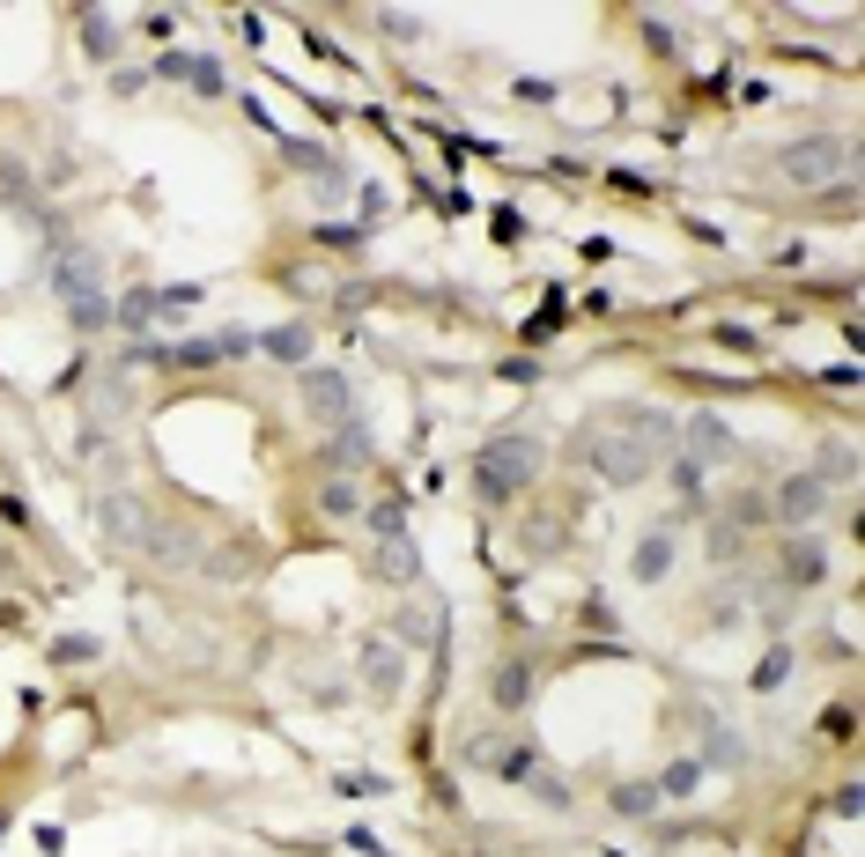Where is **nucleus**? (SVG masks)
I'll return each mask as SVG.
<instances>
[{
  "label": "nucleus",
  "instance_id": "20",
  "mask_svg": "<svg viewBox=\"0 0 865 857\" xmlns=\"http://www.w3.org/2000/svg\"><path fill=\"white\" fill-rule=\"evenodd\" d=\"M82 45L97 52V60H119V45H126V37H119V15H82Z\"/></svg>",
  "mask_w": 865,
  "mask_h": 857
},
{
  "label": "nucleus",
  "instance_id": "31",
  "mask_svg": "<svg viewBox=\"0 0 865 857\" xmlns=\"http://www.w3.org/2000/svg\"><path fill=\"white\" fill-rule=\"evenodd\" d=\"M740 739H732V732H718V739H710V769H740Z\"/></svg>",
  "mask_w": 865,
  "mask_h": 857
},
{
  "label": "nucleus",
  "instance_id": "8",
  "mask_svg": "<svg viewBox=\"0 0 865 857\" xmlns=\"http://www.w3.org/2000/svg\"><path fill=\"white\" fill-rule=\"evenodd\" d=\"M688 451H695V466H725V459H740V436H732V422H725V414H688Z\"/></svg>",
  "mask_w": 865,
  "mask_h": 857
},
{
  "label": "nucleus",
  "instance_id": "17",
  "mask_svg": "<svg viewBox=\"0 0 865 857\" xmlns=\"http://www.w3.org/2000/svg\"><path fill=\"white\" fill-rule=\"evenodd\" d=\"M488 695H496V710H525V702H533V665H496V688H488Z\"/></svg>",
  "mask_w": 865,
  "mask_h": 857
},
{
  "label": "nucleus",
  "instance_id": "5",
  "mask_svg": "<svg viewBox=\"0 0 865 857\" xmlns=\"http://www.w3.org/2000/svg\"><path fill=\"white\" fill-rule=\"evenodd\" d=\"M97 532H104L111 547H134V555H141L148 532H156V510H148L134 488H104L97 495Z\"/></svg>",
  "mask_w": 865,
  "mask_h": 857
},
{
  "label": "nucleus",
  "instance_id": "11",
  "mask_svg": "<svg viewBox=\"0 0 865 857\" xmlns=\"http://www.w3.org/2000/svg\"><path fill=\"white\" fill-rule=\"evenodd\" d=\"M363 680H370V695H400L407 688V651L400 643H363Z\"/></svg>",
  "mask_w": 865,
  "mask_h": 857
},
{
  "label": "nucleus",
  "instance_id": "34",
  "mask_svg": "<svg viewBox=\"0 0 865 857\" xmlns=\"http://www.w3.org/2000/svg\"><path fill=\"white\" fill-rule=\"evenodd\" d=\"M378 23L400 37V45H415V37H422V15H400V8H392V15H378Z\"/></svg>",
  "mask_w": 865,
  "mask_h": 857
},
{
  "label": "nucleus",
  "instance_id": "12",
  "mask_svg": "<svg viewBox=\"0 0 865 857\" xmlns=\"http://www.w3.org/2000/svg\"><path fill=\"white\" fill-rule=\"evenodd\" d=\"M821 577H829V547L814 532H792L784 540V584H821Z\"/></svg>",
  "mask_w": 865,
  "mask_h": 857
},
{
  "label": "nucleus",
  "instance_id": "7",
  "mask_svg": "<svg viewBox=\"0 0 865 857\" xmlns=\"http://www.w3.org/2000/svg\"><path fill=\"white\" fill-rule=\"evenodd\" d=\"M304 407L318 414V422L341 429V422H355V385L341 370H304Z\"/></svg>",
  "mask_w": 865,
  "mask_h": 857
},
{
  "label": "nucleus",
  "instance_id": "18",
  "mask_svg": "<svg viewBox=\"0 0 865 857\" xmlns=\"http://www.w3.org/2000/svg\"><path fill=\"white\" fill-rule=\"evenodd\" d=\"M378 569H385L392 584H415V577H422V547H415V540H407V532H400V540H385Z\"/></svg>",
  "mask_w": 865,
  "mask_h": 857
},
{
  "label": "nucleus",
  "instance_id": "19",
  "mask_svg": "<svg viewBox=\"0 0 865 857\" xmlns=\"http://www.w3.org/2000/svg\"><path fill=\"white\" fill-rule=\"evenodd\" d=\"M318 510H326V518H363V488H355L348 473H333V481L318 488Z\"/></svg>",
  "mask_w": 865,
  "mask_h": 857
},
{
  "label": "nucleus",
  "instance_id": "25",
  "mask_svg": "<svg viewBox=\"0 0 865 857\" xmlns=\"http://www.w3.org/2000/svg\"><path fill=\"white\" fill-rule=\"evenodd\" d=\"M104 651V636H52V665H89Z\"/></svg>",
  "mask_w": 865,
  "mask_h": 857
},
{
  "label": "nucleus",
  "instance_id": "22",
  "mask_svg": "<svg viewBox=\"0 0 865 857\" xmlns=\"http://www.w3.org/2000/svg\"><path fill=\"white\" fill-rule=\"evenodd\" d=\"M363 518H370L378 540H400V532H407V503H400V495H392V503H363Z\"/></svg>",
  "mask_w": 865,
  "mask_h": 857
},
{
  "label": "nucleus",
  "instance_id": "21",
  "mask_svg": "<svg viewBox=\"0 0 865 857\" xmlns=\"http://www.w3.org/2000/svg\"><path fill=\"white\" fill-rule=\"evenodd\" d=\"M784 680H792V643H769L762 665H755V695H777Z\"/></svg>",
  "mask_w": 865,
  "mask_h": 857
},
{
  "label": "nucleus",
  "instance_id": "38",
  "mask_svg": "<svg viewBox=\"0 0 865 857\" xmlns=\"http://www.w3.org/2000/svg\"><path fill=\"white\" fill-rule=\"evenodd\" d=\"M511 97H525V104H555V82H518Z\"/></svg>",
  "mask_w": 865,
  "mask_h": 857
},
{
  "label": "nucleus",
  "instance_id": "28",
  "mask_svg": "<svg viewBox=\"0 0 865 857\" xmlns=\"http://www.w3.org/2000/svg\"><path fill=\"white\" fill-rule=\"evenodd\" d=\"M851 473H858V451L851 444H829V459H821L814 481H851Z\"/></svg>",
  "mask_w": 865,
  "mask_h": 857
},
{
  "label": "nucleus",
  "instance_id": "30",
  "mask_svg": "<svg viewBox=\"0 0 865 857\" xmlns=\"http://www.w3.org/2000/svg\"><path fill=\"white\" fill-rule=\"evenodd\" d=\"M193 89H200V97H230V82H222L215 60H193Z\"/></svg>",
  "mask_w": 865,
  "mask_h": 857
},
{
  "label": "nucleus",
  "instance_id": "3",
  "mask_svg": "<svg viewBox=\"0 0 865 857\" xmlns=\"http://www.w3.org/2000/svg\"><path fill=\"white\" fill-rule=\"evenodd\" d=\"M52 289L67 296V311H74V326H82V333H104V326H111L104 259L89 252V244H60V274H52Z\"/></svg>",
  "mask_w": 865,
  "mask_h": 857
},
{
  "label": "nucleus",
  "instance_id": "1",
  "mask_svg": "<svg viewBox=\"0 0 865 857\" xmlns=\"http://www.w3.org/2000/svg\"><path fill=\"white\" fill-rule=\"evenodd\" d=\"M570 451H577V459H585V466H592L607 488H636V481H651V473L666 466V459H658V451H651L636 429H607V422L577 429V444H570Z\"/></svg>",
  "mask_w": 865,
  "mask_h": 857
},
{
  "label": "nucleus",
  "instance_id": "16",
  "mask_svg": "<svg viewBox=\"0 0 865 857\" xmlns=\"http://www.w3.org/2000/svg\"><path fill=\"white\" fill-rule=\"evenodd\" d=\"M156 311H163V296H156V289H126L119 303H111V326L141 333V326H156Z\"/></svg>",
  "mask_w": 865,
  "mask_h": 857
},
{
  "label": "nucleus",
  "instance_id": "29",
  "mask_svg": "<svg viewBox=\"0 0 865 857\" xmlns=\"http://www.w3.org/2000/svg\"><path fill=\"white\" fill-rule=\"evenodd\" d=\"M666 466H673V488H681L688 503H703V466L695 459H666Z\"/></svg>",
  "mask_w": 865,
  "mask_h": 857
},
{
  "label": "nucleus",
  "instance_id": "36",
  "mask_svg": "<svg viewBox=\"0 0 865 857\" xmlns=\"http://www.w3.org/2000/svg\"><path fill=\"white\" fill-rule=\"evenodd\" d=\"M156 74H171V82H193V52H163Z\"/></svg>",
  "mask_w": 865,
  "mask_h": 857
},
{
  "label": "nucleus",
  "instance_id": "9",
  "mask_svg": "<svg viewBox=\"0 0 865 857\" xmlns=\"http://www.w3.org/2000/svg\"><path fill=\"white\" fill-rule=\"evenodd\" d=\"M318 459H326L333 473H348V481H355V466H370V459H378V436H370L363 422H341V429L326 436V451H318Z\"/></svg>",
  "mask_w": 865,
  "mask_h": 857
},
{
  "label": "nucleus",
  "instance_id": "27",
  "mask_svg": "<svg viewBox=\"0 0 865 857\" xmlns=\"http://www.w3.org/2000/svg\"><path fill=\"white\" fill-rule=\"evenodd\" d=\"M163 363H185V370H200V363H222V348H215V340H178V348H163Z\"/></svg>",
  "mask_w": 865,
  "mask_h": 857
},
{
  "label": "nucleus",
  "instance_id": "4",
  "mask_svg": "<svg viewBox=\"0 0 865 857\" xmlns=\"http://www.w3.org/2000/svg\"><path fill=\"white\" fill-rule=\"evenodd\" d=\"M843 163H851V148H843L836 133H814V141H792V148L777 156V170H784L792 185H806V193H821V185H836V178H843Z\"/></svg>",
  "mask_w": 865,
  "mask_h": 857
},
{
  "label": "nucleus",
  "instance_id": "32",
  "mask_svg": "<svg viewBox=\"0 0 865 857\" xmlns=\"http://www.w3.org/2000/svg\"><path fill=\"white\" fill-rule=\"evenodd\" d=\"M525 784H533L540 798H548V806H570V784H562V776H548V769H533Z\"/></svg>",
  "mask_w": 865,
  "mask_h": 857
},
{
  "label": "nucleus",
  "instance_id": "13",
  "mask_svg": "<svg viewBox=\"0 0 865 857\" xmlns=\"http://www.w3.org/2000/svg\"><path fill=\"white\" fill-rule=\"evenodd\" d=\"M437 628H444V614H437V606H400V614H392V636H385V643H400V651H437Z\"/></svg>",
  "mask_w": 865,
  "mask_h": 857
},
{
  "label": "nucleus",
  "instance_id": "15",
  "mask_svg": "<svg viewBox=\"0 0 865 857\" xmlns=\"http://www.w3.org/2000/svg\"><path fill=\"white\" fill-rule=\"evenodd\" d=\"M629 569H636V584H658V577H666V569H673V532H666V525H651L644 540H636Z\"/></svg>",
  "mask_w": 865,
  "mask_h": 857
},
{
  "label": "nucleus",
  "instance_id": "23",
  "mask_svg": "<svg viewBox=\"0 0 865 857\" xmlns=\"http://www.w3.org/2000/svg\"><path fill=\"white\" fill-rule=\"evenodd\" d=\"M614 813H622V821H644V813H658V784H622V791H614Z\"/></svg>",
  "mask_w": 865,
  "mask_h": 857
},
{
  "label": "nucleus",
  "instance_id": "33",
  "mask_svg": "<svg viewBox=\"0 0 865 857\" xmlns=\"http://www.w3.org/2000/svg\"><path fill=\"white\" fill-rule=\"evenodd\" d=\"M215 348H222V363H237V355H252V333H244V326H222Z\"/></svg>",
  "mask_w": 865,
  "mask_h": 857
},
{
  "label": "nucleus",
  "instance_id": "35",
  "mask_svg": "<svg viewBox=\"0 0 865 857\" xmlns=\"http://www.w3.org/2000/svg\"><path fill=\"white\" fill-rule=\"evenodd\" d=\"M710 555H718V562L740 555V525H718V532H710Z\"/></svg>",
  "mask_w": 865,
  "mask_h": 857
},
{
  "label": "nucleus",
  "instance_id": "2",
  "mask_svg": "<svg viewBox=\"0 0 865 857\" xmlns=\"http://www.w3.org/2000/svg\"><path fill=\"white\" fill-rule=\"evenodd\" d=\"M540 473V444L525 429H503V436H488V444L474 451V488H481V503L488 510H503V503H518V488Z\"/></svg>",
  "mask_w": 865,
  "mask_h": 857
},
{
  "label": "nucleus",
  "instance_id": "24",
  "mask_svg": "<svg viewBox=\"0 0 865 857\" xmlns=\"http://www.w3.org/2000/svg\"><path fill=\"white\" fill-rule=\"evenodd\" d=\"M97 414H104V422H126V414H134V392H126V377H104V385H97Z\"/></svg>",
  "mask_w": 865,
  "mask_h": 857
},
{
  "label": "nucleus",
  "instance_id": "37",
  "mask_svg": "<svg viewBox=\"0 0 865 857\" xmlns=\"http://www.w3.org/2000/svg\"><path fill=\"white\" fill-rule=\"evenodd\" d=\"M718 340H725V348H740V355H755V348H762V340L747 333V326H718Z\"/></svg>",
  "mask_w": 865,
  "mask_h": 857
},
{
  "label": "nucleus",
  "instance_id": "14",
  "mask_svg": "<svg viewBox=\"0 0 865 857\" xmlns=\"http://www.w3.org/2000/svg\"><path fill=\"white\" fill-rule=\"evenodd\" d=\"M252 348L259 355H274V363H311V326H267V333H252Z\"/></svg>",
  "mask_w": 865,
  "mask_h": 857
},
{
  "label": "nucleus",
  "instance_id": "26",
  "mask_svg": "<svg viewBox=\"0 0 865 857\" xmlns=\"http://www.w3.org/2000/svg\"><path fill=\"white\" fill-rule=\"evenodd\" d=\"M695 784H703V761H673V769L658 776V798H688Z\"/></svg>",
  "mask_w": 865,
  "mask_h": 857
},
{
  "label": "nucleus",
  "instance_id": "10",
  "mask_svg": "<svg viewBox=\"0 0 865 857\" xmlns=\"http://www.w3.org/2000/svg\"><path fill=\"white\" fill-rule=\"evenodd\" d=\"M141 555H156V562H171V569H193L208 547H200V532L193 525H171V518H156V532H148V547Z\"/></svg>",
  "mask_w": 865,
  "mask_h": 857
},
{
  "label": "nucleus",
  "instance_id": "6",
  "mask_svg": "<svg viewBox=\"0 0 865 857\" xmlns=\"http://www.w3.org/2000/svg\"><path fill=\"white\" fill-rule=\"evenodd\" d=\"M821 510H829V481H814V473H792V481L769 495V518L792 525V532H806V525L821 518Z\"/></svg>",
  "mask_w": 865,
  "mask_h": 857
}]
</instances>
